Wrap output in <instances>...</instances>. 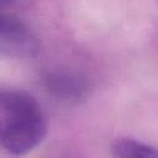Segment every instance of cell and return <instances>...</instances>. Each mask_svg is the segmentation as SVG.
Returning a JSON list of instances; mask_svg holds the SVG:
<instances>
[{
  "label": "cell",
  "instance_id": "obj_1",
  "mask_svg": "<svg viewBox=\"0 0 158 158\" xmlns=\"http://www.w3.org/2000/svg\"><path fill=\"white\" fill-rule=\"evenodd\" d=\"M47 133L44 114L36 98L22 90L0 94V143L14 156L35 149Z\"/></svg>",
  "mask_w": 158,
  "mask_h": 158
},
{
  "label": "cell",
  "instance_id": "obj_5",
  "mask_svg": "<svg viewBox=\"0 0 158 158\" xmlns=\"http://www.w3.org/2000/svg\"><path fill=\"white\" fill-rule=\"evenodd\" d=\"M16 1H17V0H0L2 7H5V6H11V5H14Z\"/></svg>",
  "mask_w": 158,
  "mask_h": 158
},
{
  "label": "cell",
  "instance_id": "obj_4",
  "mask_svg": "<svg viewBox=\"0 0 158 158\" xmlns=\"http://www.w3.org/2000/svg\"><path fill=\"white\" fill-rule=\"evenodd\" d=\"M111 153L117 158H158V148L133 138H118L111 146Z\"/></svg>",
  "mask_w": 158,
  "mask_h": 158
},
{
  "label": "cell",
  "instance_id": "obj_2",
  "mask_svg": "<svg viewBox=\"0 0 158 158\" xmlns=\"http://www.w3.org/2000/svg\"><path fill=\"white\" fill-rule=\"evenodd\" d=\"M40 51V42L31 28L12 14L0 16V52L11 58H32Z\"/></svg>",
  "mask_w": 158,
  "mask_h": 158
},
{
  "label": "cell",
  "instance_id": "obj_3",
  "mask_svg": "<svg viewBox=\"0 0 158 158\" xmlns=\"http://www.w3.org/2000/svg\"><path fill=\"white\" fill-rule=\"evenodd\" d=\"M43 81L46 89L52 95L67 101H77L81 99L88 89L85 81L80 77L70 72H48L44 75Z\"/></svg>",
  "mask_w": 158,
  "mask_h": 158
}]
</instances>
